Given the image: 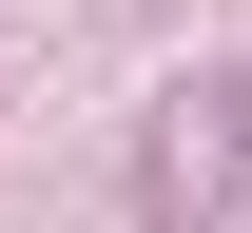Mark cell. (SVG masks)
I'll return each instance as SVG.
<instances>
[{
  "label": "cell",
  "mask_w": 252,
  "mask_h": 233,
  "mask_svg": "<svg viewBox=\"0 0 252 233\" xmlns=\"http://www.w3.org/2000/svg\"><path fill=\"white\" fill-rule=\"evenodd\" d=\"M156 233H252V98L233 78L175 98V136H156Z\"/></svg>",
  "instance_id": "6da1fadb"
}]
</instances>
